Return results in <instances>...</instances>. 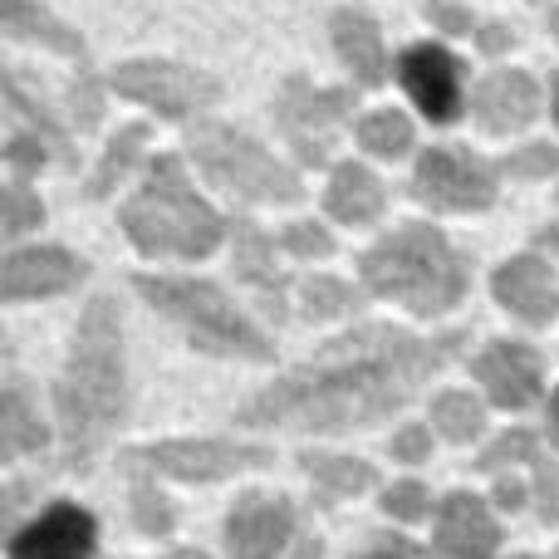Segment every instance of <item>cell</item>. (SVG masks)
Listing matches in <instances>:
<instances>
[{
  "instance_id": "4dcf8cb0",
  "label": "cell",
  "mask_w": 559,
  "mask_h": 559,
  "mask_svg": "<svg viewBox=\"0 0 559 559\" xmlns=\"http://www.w3.org/2000/svg\"><path fill=\"white\" fill-rule=\"evenodd\" d=\"M39 222H45V206H39V197L29 192V187L10 182V187H5V222H0V231H5V241H15V236L35 231Z\"/></svg>"
},
{
  "instance_id": "681fc988",
  "label": "cell",
  "mask_w": 559,
  "mask_h": 559,
  "mask_svg": "<svg viewBox=\"0 0 559 559\" xmlns=\"http://www.w3.org/2000/svg\"><path fill=\"white\" fill-rule=\"evenodd\" d=\"M555 123H559V74H555Z\"/></svg>"
},
{
  "instance_id": "7a4b0ae2",
  "label": "cell",
  "mask_w": 559,
  "mask_h": 559,
  "mask_svg": "<svg viewBox=\"0 0 559 559\" xmlns=\"http://www.w3.org/2000/svg\"><path fill=\"white\" fill-rule=\"evenodd\" d=\"M55 417L64 437V466L88 472L104 442L128 417V373H123V319L114 295H94L79 314L64 373L55 383Z\"/></svg>"
},
{
  "instance_id": "8d00e7d4",
  "label": "cell",
  "mask_w": 559,
  "mask_h": 559,
  "mask_svg": "<svg viewBox=\"0 0 559 559\" xmlns=\"http://www.w3.org/2000/svg\"><path fill=\"white\" fill-rule=\"evenodd\" d=\"M388 452H393V462H427V456H432V432H427L423 423H407L403 432L388 442Z\"/></svg>"
},
{
  "instance_id": "1f68e13d",
  "label": "cell",
  "mask_w": 559,
  "mask_h": 559,
  "mask_svg": "<svg viewBox=\"0 0 559 559\" xmlns=\"http://www.w3.org/2000/svg\"><path fill=\"white\" fill-rule=\"evenodd\" d=\"M383 511L393 515V521H423V515L432 511V496H427L423 481H393L383 491Z\"/></svg>"
},
{
  "instance_id": "cb8c5ba5",
  "label": "cell",
  "mask_w": 559,
  "mask_h": 559,
  "mask_svg": "<svg viewBox=\"0 0 559 559\" xmlns=\"http://www.w3.org/2000/svg\"><path fill=\"white\" fill-rule=\"evenodd\" d=\"M305 476L319 486L324 501H344V496H358L373 486V466L358 462V456H329V452H305L299 456Z\"/></svg>"
},
{
  "instance_id": "e575fe53",
  "label": "cell",
  "mask_w": 559,
  "mask_h": 559,
  "mask_svg": "<svg viewBox=\"0 0 559 559\" xmlns=\"http://www.w3.org/2000/svg\"><path fill=\"white\" fill-rule=\"evenodd\" d=\"M5 167H10V177L25 187L29 177L45 167V143H39L35 133H15V138L5 143Z\"/></svg>"
},
{
  "instance_id": "d4e9b609",
  "label": "cell",
  "mask_w": 559,
  "mask_h": 559,
  "mask_svg": "<svg viewBox=\"0 0 559 559\" xmlns=\"http://www.w3.org/2000/svg\"><path fill=\"white\" fill-rule=\"evenodd\" d=\"M5 104H10V118L15 123H25V133H35L45 147H55L59 153V163H74V153H69V138H64V128L49 118V108L39 104L35 94L25 88V79L15 74V69H5Z\"/></svg>"
},
{
  "instance_id": "f546056e",
  "label": "cell",
  "mask_w": 559,
  "mask_h": 559,
  "mask_svg": "<svg viewBox=\"0 0 559 559\" xmlns=\"http://www.w3.org/2000/svg\"><path fill=\"white\" fill-rule=\"evenodd\" d=\"M133 525L143 535H167L177 525L173 506H167V496L157 491V486H147V476L138 472V486H133Z\"/></svg>"
},
{
  "instance_id": "5b68a950",
  "label": "cell",
  "mask_w": 559,
  "mask_h": 559,
  "mask_svg": "<svg viewBox=\"0 0 559 559\" xmlns=\"http://www.w3.org/2000/svg\"><path fill=\"white\" fill-rule=\"evenodd\" d=\"M133 289L173 319L187 334V344L216 358H246V364H271L275 344L226 299L222 285L212 280H187V275H133Z\"/></svg>"
},
{
  "instance_id": "7dc6e473",
  "label": "cell",
  "mask_w": 559,
  "mask_h": 559,
  "mask_svg": "<svg viewBox=\"0 0 559 559\" xmlns=\"http://www.w3.org/2000/svg\"><path fill=\"white\" fill-rule=\"evenodd\" d=\"M167 559H206V555H202V550H173Z\"/></svg>"
},
{
  "instance_id": "6da1fadb",
  "label": "cell",
  "mask_w": 559,
  "mask_h": 559,
  "mask_svg": "<svg viewBox=\"0 0 559 559\" xmlns=\"http://www.w3.org/2000/svg\"><path fill=\"white\" fill-rule=\"evenodd\" d=\"M462 334L417 338L393 324H358L329 338L319 354L295 364L285 378L236 413L241 427H295V432H354L403 413L413 393L447 368Z\"/></svg>"
},
{
  "instance_id": "ab89813d",
  "label": "cell",
  "mask_w": 559,
  "mask_h": 559,
  "mask_svg": "<svg viewBox=\"0 0 559 559\" xmlns=\"http://www.w3.org/2000/svg\"><path fill=\"white\" fill-rule=\"evenodd\" d=\"M69 98H74V123H79V133H88V128L98 123V88H94V79L79 69V79H74V88H69Z\"/></svg>"
},
{
  "instance_id": "d6a6232c",
  "label": "cell",
  "mask_w": 559,
  "mask_h": 559,
  "mask_svg": "<svg viewBox=\"0 0 559 559\" xmlns=\"http://www.w3.org/2000/svg\"><path fill=\"white\" fill-rule=\"evenodd\" d=\"M280 241H285V251L299 255V261H324V255L334 251V236H329L324 226H314V222H289Z\"/></svg>"
},
{
  "instance_id": "9a60e30c",
  "label": "cell",
  "mask_w": 559,
  "mask_h": 559,
  "mask_svg": "<svg viewBox=\"0 0 559 559\" xmlns=\"http://www.w3.org/2000/svg\"><path fill=\"white\" fill-rule=\"evenodd\" d=\"M432 550L442 559H491L501 550V525L486 511L481 496L452 491L437 506V531H432Z\"/></svg>"
},
{
  "instance_id": "e0dca14e",
  "label": "cell",
  "mask_w": 559,
  "mask_h": 559,
  "mask_svg": "<svg viewBox=\"0 0 559 559\" xmlns=\"http://www.w3.org/2000/svg\"><path fill=\"white\" fill-rule=\"evenodd\" d=\"M540 114V88L525 69H496L476 84V123L486 133H521Z\"/></svg>"
},
{
  "instance_id": "7bdbcfd3",
  "label": "cell",
  "mask_w": 559,
  "mask_h": 559,
  "mask_svg": "<svg viewBox=\"0 0 559 559\" xmlns=\"http://www.w3.org/2000/svg\"><path fill=\"white\" fill-rule=\"evenodd\" d=\"M496 501H501L506 511H515V506L525 501V486L521 481H501V486H496Z\"/></svg>"
},
{
  "instance_id": "9c48e42d",
  "label": "cell",
  "mask_w": 559,
  "mask_h": 559,
  "mask_svg": "<svg viewBox=\"0 0 559 559\" xmlns=\"http://www.w3.org/2000/svg\"><path fill=\"white\" fill-rule=\"evenodd\" d=\"M108 84L133 104H147L167 118H187L197 108H212L222 98V79H212L206 69H187L173 59H128L108 74Z\"/></svg>"
},
{
  "instance_id": "ba28073f",
  "label": "cell",
  "mask_w": 559,
  "mask_h": 559,
  "mask_svg": "<svg viewBox=\"0 0 559 559\" xmlns=\"http://www.w3.org/2000/svg\"><path fill=\"white\" fill-rule=\"evenodd\" d=\"M354 108V88H314L305 74H289L275 94V128L299 153V163L319 167L329 157V138Z\"/></svg>"
},
{
  "instance_id": "7402d4cb",
  "label": "cell",
  "mask_w": 559,
  "mask_h": 559,
  "mask_svg": "<svg viewBox=\"0 0 559 559\" xmlns=\"http://www.w3.org/2000/svg\"><path fill=\"white\" fill-rule=\"evenodd\" d=\"M0 20L15 39H35V45L55 49V55H69V59H84V35L69 29L55 10H45L39 0H0Z\"/></svg>"
},
{
  "instance_id": "83f0119b",
  "label": "cell",
  "mask_w": 559,
  "mask_h": 559,
  "mask_svg": "<svg viewBox=\"0 0 559 559\" xmlns=\"http://www.w3.org/2000/svg\"><path fill=\"white\" fill-rule=\"evenodd\" d=\"M358 143L373 157H403L413 147V123L397 108H378V114L358 118Z\"/></svg>"
},
{
  "instance_id": "603a6c76",
  "label": "cell",
  "mask_w": 559,
  "mask_h": 559,
  "mask_svg": "<svg viewBox=\"0 0 559 559\" xmlns=\"http://www.w3.org/2000/svg\"><path fill=\"white\" fill-rule=\"evenodd\" d=\"M39 447H45V423H39L25 383H20V378H5V397H0V456L15 462V456L39 452Z\"/></svg>"
},
{
  "instance_id": "3957f363",
  "label": "cell",
  "mask_w": 559,
  "mask_h": 559,
  "mask_svg": "<svg viewBox=\"0 0 559 559\" xmlns=\"http://www.w3.org/2000/svg\"><path fill=\"white\" fill-rule=\"evenodd\" d=\"M118 226L153 261H202L226 236L222 212L192 192V182H187L182 163L173 153L147 167V182L123 202Z\"/></svg>"
},
{
  "instance_id": "7c38bea8",
  "label": "cell",
  "mask_w": 559,
  "mask_h": 559,
  "mask_svg": "<svg viewBox=\"0 0 559 559\" xmlns=\"http://www.w3.org/2000/svg\"><path fill=\"white\" fill-rule=\"evenodd\" d=\"M397 79H403L413 104L423 108L432 123H452V118L462 114V64H456V55H447L442 45L403 49Z\"/></svg>"
},
{
  "instance_id": "b9f144b4",
  "label": "cell",
  "mask_w": 559,
  "mask_h": 559,
  "mask_svg": "<svg viewBox=\"0 0 559 559\" xmlns=\"http://www.w3.org/2000/svg\"><path fill=\"white\" fill-rule=\"evenodd\" d=\"M476 39H481L486 55H501V49L511 45V29H506V25H481V29H476Z\"/></svg>"
},
{
  "instance_id": "ee69618b",
  "label": "cell",
  "mask_w": 559,
  "mask_h": 559,
  "mask_svg": "<svg viewBox=\"0 0 559 559\" xmlns=\"http://www.w3.org/2000/svg\"><path fill=\"white\" fill-rule=\"evenodd\" d=\"M295 559H324V545L309 535V540H299V550H295Z\"/></svg>"
},
{
  "instance_id": "277c9868",
  "label": "cell",
  "mask_w": 559,
  "mask_h": 559,
  "mask_svg": "<svg viewBox=\"0 0 559 559\" xmlns=\"http://www.w3.org/2000/svg\"><path fill=\"white\" fill-rule=\"evenodd\" d=\"M358 271H364V285L378 299H397L413 314H442L472 285L466 255L437 226H423V222L397 226L393 236L368 246Z\"/></svg>"
},
{
  "instance_id": "d590c367",
  "label": "cell",
  "mask_w": 559,
  "mask_h": 559,
  "mask_svg": "<svg viewBox=\"0 0 559 559\" xmlns=\"http://www.w3.org/2000/svg\"><path fill=\"white\" fill-rule=\"evenodd\" d=\"M559 167V157L550 153L545 143H531V147H521L515 157H506L501 163V173H511V177H550Z\"/></svg>"
},
{
  "instance_id": "74e56055",
  "label": "cell",
  "mask_w": 559,
  "mask_h": 559,
  "mask_svg": "<svg viewBox=\"0 0 559 559\" xmlns=\"http://www.w3.org/2000/svg\"><path fill=\"white\" fill-rule=\"evenodd\" d=\"M535 501H540L545 525H559V466L535 462Z\"/></svg>"
},
{
  "instance_id": "8fae6325",
  "label": "cell",
  "mask_w": 559,
  "mask_h": 559,
  "mask_svg": "<svg viewBox=\"0 0 559 559\" xmlns=\"http://www.w3.org/2000/svg\"><path fill=\"white\" fill-rule=\"evenodd\" d=\"M295 535V506L285 496L251 491L226 515V559H280Z\"/></svg>"
},
{
  "instance_id": "2e32d148",
  "label": "cell",
  "mask_w": 559,
  "mask_h": 559,
  "mask_svg": "<svg viewBox=\"0 0 559 559\" xmlns=\"http://www.w3.org/2000/svg\"><path fill=\"white\" fill-rule=\"evenodd\" d=\"M84 280V261H74L59 246H35V251H15L0 265V295L10 305L20 299H45V295H64Z\"/></svg>"
},
{
  "instance_id": "484cf974",
  "label": "cell",
  "mask_w": 559,
  "mask_h": 559,
  "mask_svg": "<svg viewBox=\"0 0 559 559\" xmlns=\"http://www.w3.org/2000/svg\"><path fill=\"white\" fill-rule=\"evenodd\" d=\"M147 143V128L143 123H123L114 133V143L104 147V157H98V167H94V177H88V197H108L118 182L128 177V167H133V157H138V147Z\"/></svg>"
},
{
  "instance_id": "4316f807",
  "label": "cell",
  "mask_w": 559,
  "mask_h": 559,
  "mask_svg": "<svg viewBox=\"0 0 559 559\" xmlns=\"http://www.w3.org/2000/svg\"><path fill=\"white\" fill-rule=\"evenodd\" d=\"M432 427L447 437V442H472V437H481L486 413L472 393H437L432 397Z\"/></svg>"
},
{
  "instance_id": "30bf717a",
  "label": "cell",
  "mask_w": 559,
  "mask_h": 559,
  "mask_svg": "<svg viewBox=\"0 0 559 559\" xmlns=\"http://www.w3.org/2000/svg\"><path fill=\"white\" fill-rule=\"evenodd\" d=\"M413 197L432 212H486L496 202V167L472 157L466 147H427L417 157Z\"/></svg>"
},
{
  "instance_id": "8992f818",
  "label": "cell",
  "mask_w": 559,
  "mask_h": 559,
  "mask_svg": "<svg viewBox=\"0 0 559 559\" xmlns=\"http://www.w3.org/2000/svg\"><path fill=\"white\" fill-rule=\"evenodd\" d=\"M187 153L206 173V182L226 187L246 202H299V177L285 163H275L251 133H236L226 123H197L187 133Z\"/></svg>"
},
{
  "instance_id": "c3c4849f",
  "label": "cell",
  "mask_w": 559,
  "mask_h": 559,
  "mask_svg": "<svg viewBox=\"0 0 559 559\" xmlns=\"http://www.w3.org/2000/svg\"><path fill=\"white\" fill-rule=\"evenodd\" d=\"M550 29H555V39H559V5L550 10Z\"/></svg>"
},
{
  "instance_id": "d6986e66",
  "label": "cell",
  "mask_w": 559,
  "mask_h": 559,
  "mask_svg": "<svg viewBox=\"0 0 559 559\" xmlns=\"http://www.w3.org/2000/svg\"><path fill=\"white\" fill-rule=\"evenodd\" d=\"M334 49L344 59V69L354 74V84L378 88L388 79V55H383V29H378L373 15L344 5L334 10Z\"/></svg>"
},
{
  "instance_id": "bcb514c9",
  "label": "cell",
  "mask_w": 559,
  "mask_h": 559,
  "mask_svg": "<svg viewBox=\"0 0 559 559\" xmlns=\"http://www.w3.org/2000/svg\"><path fill=\"white\" fill-rule=\"evenodd\" d=\"M535 241H540V246H550V251H559V226H545V231L535 236Z\"/></svg>"
},
{
  "instance_id": "f1b7e54d",
  "label": "cell",
  "mask_w": 559,
  "mask_h": 559,
  "mask_svg": "<svg viewBox=\"0 0 559 559\" xmlns=\"http://www.w3.org/2000/svg\"><path fill=\"white\" fill-rule=\"evenodd\" d=\"M358 305V295L334 275H314L305 280V314L309 319H334V314H348Z\"/></svg>"
},
{
  "instance_id": "836d02e7",
  "label": "cell",
  "mask_w": 559,
  "mask_h": 559,
  "mask_svg": "<svg viewBox=\"0 0 559 559\" xmlns=\"http://www.w3.org/2000/svg\"><path fill=\"white\" fill-rule=\"evenodd\" d=\"M506 462H540V452H535V437L531 432H506V437H496L491 447L481 452V472H501Z\"/></svg>"
},
{
  "instance_id": "f35d334b",
  "label": "cell",
  "mask_w": 559,
  "mask_h": 559,
  "mask_svg": "<svg viewBox=\"0 0 559 559\" xmlns=\"http://www.w3.org/2000/svg\"><path fill=\"white\" fill-rule=\"evenodd\" d=\"M427 20H432L437 29H447V35H476L472 10L456 5V0H427Z\"/></svg>"
},
{
  "instance_id": "f907efd6",
  "label": "cell",
  "mask_w": 559,
  "mask_h": 559,
  "mask_svg": "<svg viewBox=\"0 0 559 559\" xmlns=\"http://www.w3.org/2000/svg\"><path fill=\"white\" fill-rule=\"evenodd\" d=\"M515 559H535V555H515Z\"/></svg>"
},
{
  "instance_id": "ac0fdd59",
  "label": "cell",
  "mask_w": 559,
  "mask_h": 559,
  "mask_svg": "<svg viewBox=\"0 0 559 559\" xmlns=\"http://www.w3.org/2000/svg\"><path fill=\"white\" fill-rule=\"evenodd\" d=\"M496 299H501V309H511L521 324L540 329L555 319V265H545L540 255H515V261H506L501 271L491 280Z\"/></svg>"
},
{
  "instance_id": "60d3db41",
  "label": "cell",
  "mask_w": 559,
  "mask_h": 559,
  "mask_svg": "<svg viewBox=\"0 0 559 559\" xmlns=\"http://www.w3.org/2000/svg\"><path fill=\"white\" fill-rule=\"evenodd\" d=\"M354 559H423V550H417V545H407V540H397V535H383V540L368 545V550L354 555Z\"/></svg>"
},
{
  "instance_id": "52a82bcc",
  "label": "cell",
  "mask_w": 559,
  "mask_h": 559,
  "mask_svg": "<svg viewBox=\"0 0 559 559\" xmlns=\"http://www.w3.org/2000/svg\"><path fill=\"white\" fill-rule=\"evenodd\" d=\"M275 456L265 447L251 442H226V437H173V442H153V447H133L123 452L128 472H163L173 481H226L236 472H251V466H271Z\"/></svg>"
},
{
  "instance_id": "44dd1931",
  "label": "cell",
  "mask_w": 559,
  "mask_h": 559,
  "mask_svg": "<svg viewBox=\"0 0 559 559\" xmlns=\"http://www.w3.org/2000/svg\"><path fill=\"white\" fill-rule=\"evenodd\" d=\"M383 202H388L383 182H378L364 163H338L334 167L329 192H324L329 216H338V222H348V226H368V222L383 216Z\"/></svg>"
},
{
  "instance_id": "f6af8a7d",
  "label": "cell",
  "mask_w": 559,
  "mask_h": 559,
  "mask_svg": "<svg viewBox=\"0 0 559 559\" xmlns=\"http://www.w3.org/2000/svg\"><path fill=\"white\" fill-rule=\"evenodd\" d=\"M550 442L559 447V393L550 397Z\"/></svg>"
},
{
  "instance_id": "5bb4252c",
  "label": "cell",
  "mask_w": 559,
  "mask_h": 559,
  "mask_svg": "<svg viewBox=\"0 0 559 559\" xmlns=\"http://www.w3.org/2000/svg\"><path fill=\"white\" fill-rule=\"evenodd\" d=\"M476 383L491 393L496 407L506 413H521L540 397V354L531 344H511V338H496L491 348H481L472 364Z\"/></svg>"
},
{
  "instance_id": "ffe728a7",
  "label": "cell",
  "mask_w": 559,
  "mask_h": 559,
  "mask_svg": "<svg viewBox=\"0 0 559 559\" xmlns=\"http://www.w3.org/2000/svg\"><path fill=\"white\" fill-rule=\"evenodd\" d=\"M236 280H241V285H251L255 295H261V305L275 314V324L285 319V289H289V280L275 271L271 236H265L255 222H246V216H236Z\"/></svg>"
},
{
  "instance_id": "4fadbf2b",
  "label": "cell",
  "mask_w": 559,
  "mask_h": 559,
  "mask_svg": "<svg viewBox=\"0 0 559 559\" xmlns=\"http://www.w3.org/2000/svg\"><path fill=\"white\" fill-rule=\"evenodd\" d=\"M98 550V525L84 506H49L45 515L25 525L10 540V559H94Z\"/></svg>"
}]
</instances>
